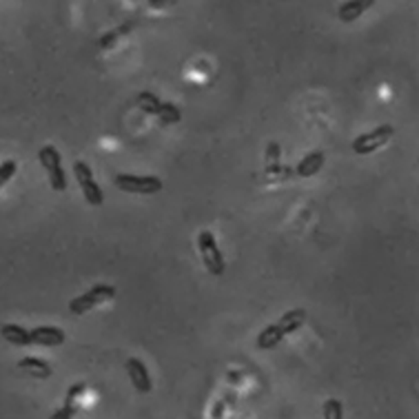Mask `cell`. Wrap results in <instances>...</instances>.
Segmentation results:
<instances>
[{
    "mask_svg": "<svg viewBox=\"0 0 419 419\" xmlns=\"http://www.w3.org/2000/svg\"><path fill=\"white\" fill-rule=\"evenodd\" d=\"M127 373H129V380L133 384V389L146 395L153 391V382H151V375H149V369H146V364L138 358H129L127 360Z\"/></svg>",
    "mask_w": 419,
    "mask_h": 419,
    "instance_id": "7",
    "label": "cell"
},
{
    "mask_svg": "<svg viewBox=\"0 0 419 419\" xmlns=\"http://www.w3.org/2000/svg\"><path fill=\"white\" fill-rule=\"evenodd\" d=\"M160 100L153 96V93H149V91H142L140 96H138V107L144 111V113H151V116H155L158 113V109H160Z\"/></svg>",
    "mask_w": 419,
    "mask_h": 419,
    "instance_id": "15",
    "label": "cell"
},
{
    "mask_svg": "<svg viewBox=\"0 0 419 419\" xmlns=\"http://www.w3.org/2000/svg\"><path fill=\"white\" fill-rule=\"evenodd\" d=\"M324 160H327V155H324L322 151H313V153L306 155V158L300 160V164L295 166V173H298L300 177L315 175V173L322 169V166H324Z\"/></svg>",
    "mask_w": 419,
    "mask_h": 419,
    "instance_id": "13",
    "label": "cell"
},
{
    "mask_svg": "<svg viewBox=\"0 0 419 419\" xmlns=\"http://www.w3.org/2000/svg\"><path fill=\"white\" fill-rule=\"evenodd\" d=\"M116 186L124 193H138V195H153L162 191V180L155 175H131V173H118Z\"/></svg>",
    "mask_w": 419,
    "mask_h": 419,
    "instance_id": "4",
    "label": "cell"
},
{
    "mask_svg": "<svg viewBox=\"0 0 419 419\" xmlns=\"http://www.w3.org/2000/svg\"><path fill=\"white\" fill-rule=\"evenodd\" d=\"M393 135H395V127H391V124H380L377 129L358 135V138L353 140V151L360 155H369L377 149H382Z\"/></svg>",
    "mask_w": 419,
    "mask_h": 419,
    "instance_id": "5",
    "label": "cell"
},
{
    "mask_svg": "<svg viewBox=\"0 0 419 419\" xmlns=\"http://www.w3.org/2000/svg\"><path fill=\"white\" fill-rule=\"evenodd\" d=\"M377 0H347L340 9H338V16L342 23H353V20H358L366 9H371Z\"/></svg>",
    "mask_w": 419,
    "mask_h": 419,
    "instance_id": "9",
    "label": "cell"
},
{
    "mask_svg": "<svg viewBox=\"0 0 419 419\" xmlns=\"http://www.w3.org/2000/svg\"><path fill=\"white\" fill-rule=\"evenodd\" d=\"M18 369L25 371L31 377H38V380H49V377L54 375L51 366L40 358H23L18 362Z\"/></svg>",
    "mask_w": 419,
    "mask_h": 419,
    "instance_id": "10",
    "label": "cell"
},
{
    "mask_svg": "<svg viewBox=\"0 0 419 419\" xmlns=\"http://www.w3.org/2000/svg\"><path fill=\"white\" fill-rule=\"evenodd\" d=\"M38 160L40 164L45 166V171L49 175V184L54 191L62 193L67 188V175H65V169H62V160H60V153L56 146H43V149L38 151Z\"/></svg>",
    "mask_w": 419,
    "mask_h": 419,
    "instance_id": "3",
    "label": "cell"
},
{
    "mask_svg": "<svg viewBox=\"0 0 419 419\" xmlns=\"http://www.w3.org/2000/svg\"><path fill=\"white\" fill-rule=\"evenodd\" d=\"M304 322H306V311H304V309H293V311H286L284 315L280 318V322H275V324L286 338V335L295 333Z\"/></svg>",
    "mask_w": 419,
    "mask_h": 419,
    "instance_id": "12",
    "label": "cell"
},
{
    "mask_svg": "<svg viewBox=\"0 0 419 419\" xmlns=\"http://www.w3.org/2000/svg\"><path fill=\"white\" fill-rule=\"evenodd\" d=\"M85 391H87V384H85V382H80V384H73L71 389L67 391V402H73V400H76L78 395H82V393H85Z\"/></svg>",
    "mask_w": 419,
    "mask_h": 419,
    "instance_id": "20",
    "label": "cell"
},
{
    "mask_svg": "<svg viewBox=\"0 0 419 419\" xmlns=\"http://www.w3.org/2000/svg\"><path fill=\"white\" fill-rule=\"evenodd\" d=\"M324 419H344V406L340 400L331 397L324 402Z\"/></svg>",
    "mask_w": 419,
    "mask_h": 419,
    "instance_id": "16",
    "label": "cell"
},
{
    "mask_svg": "<svg viewBox=\"0 0 419 419\" xmlns=\"http://www.w3.org/2000/svg\"><path fill=\"white\" fill-rule=\"evenodd\" d=\"M73 173H76V180L80 184V191H82V195H85V200L91 206H100L104 202V195H102L100 184L93 180V173L89 169V164L73 162Z\"/></svg>",
    "mask_w": 419,
    "mask_h": 419,
    "instance_id": "6",
    "label": "cell"
},
{
    "mask_svg": "<svg viewBox=\"0 0 419 419\" xmlns=\"http://www.w3.org/2000/svg\"><path fill=\"white\" fill-rule=\"evenodd\" d=\"M0 335L9 342L14 344V347H29L31 344V335L25 327H20V324H3L0 327Z\"/></svg>",
    "mask_w": 419,
    "mask_h": 419,
    "instance_id": "11",
    "label": "cell"
},
{
    "mask_svg": "<svg viewBox=\"0 0 419 419\" xmlns=\"http://www.w3.org/2000/svg\"><path fill=\"white\" fill-rule=\"evenodd\" d=\"M131 29V25H122L120 29H113V31H109V34H104L100 40H98V47L100 49H107V47H111L116 40L120 38V36H124V31H129Z\"/></svg>",
    "mask_w": 419,
    "mask_h": 419,
    "instance_id": "17",
    "label": "cell"
},
{
    "mask_svg": "<svg viewBox=\"0 0 419 419\" xmlns=\"http://www.w3.org/2000/svg\"><path fill=\"white\" fill-rule=\"evenodd\" d=\"M155 116L160 118V122H164V124H175V122H180V118H182V111L175 107L173 102H162L160 104V109H158V113Z\"/></svg>",
    "mask_w": 419,
    "mask_h": 419,
    "instance_id": "14",
    "label": "cell"
},
{
    "mask_svg": "<svg viewBox=\"0 0 419 419\" xmlns=\"http://www.w3.org/2000/svg\"><path fill=\"white\" fill-rule=\"evenodd\" d=\"M73 417H76V404L65 400V404H62L49 419H73Z\"/></svg>",
    "mask_w": 419,
    "mask_h": 419,
    "instance_id": "19",
    "label": "cell"
},
{
    "mask_svg": "<svg viewBox=\"0 0 419 419\" xmlns=\"http://www.w3.org/2000/svg\"><path fill=\"white\" fill-rule=\"evenodd\" d=\"M16 169H18L16 160H5L0 164V186H5V182L12 180V175H16Z\"/></svg>",
    "mask_w": 419,
    "mask_h": 419,
    "instance_id": "18",
    "label": "cell"
},
{
    "mask_svg": "<svg viewBox=\"0 0 419 419\" xmlns=\"http://www.w3.org/2000/svg\"><path fill=\"white\" fill-rule=\"evenodd\" d=\"M31 335V344H36V347H60V344H65L67 340V333L58 329V327H36L29 331Z\"/></svg>",
    "mask_w": 419,
    "mask_h": 419,
    "instance_id": "8",
    "label": "cell"
},
{
    "mask_svg": "<svg viewBox=\"0 0 419 419\" xmlns=\"http://www.w3.org/2000/svg\"><path fill=\"white\" fill-rule=\"evenodd\" d=\"M116 298V289L109 286V284H96L93 289L85 291L82 295L73 298L69 302V311L73 313V315H85V313H89L91 309L100 306V304L109 302Z\"/></svg>",
    "mask_w": 419,
    "mask_h": 419,
    "instance_id": "1",
    "label": "cell"
},
{
    "mask_svg": "<svg viewBox=\"0 0 419 419\" xmlns=\"http://www.w3.org/2000/svg\"><path fill=\"white\" fill-rule=\"evenodd\" d=\"M197 249H200V255H202V262L208 273L215 277L224 275V269H226L224 255H222V251L217 249V240L211 231H202L197 235Z\"/></svg>",
    "mask_w": 419,
    "mask_h": 419,
    "instance_id": "2",
    "label": "cell"
}]
</instances>
